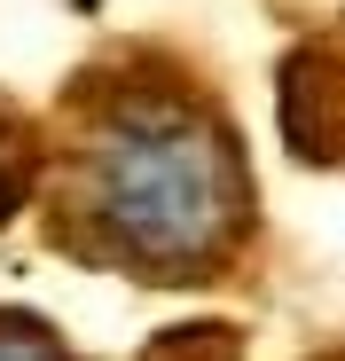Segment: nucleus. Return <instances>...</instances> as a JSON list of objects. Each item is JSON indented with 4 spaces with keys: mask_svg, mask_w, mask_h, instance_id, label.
Segmentation results:
<instances>
[{
    "mask_svg": "<svg viewBox=\"0 0 345 361\" xmlns=\"http://www.w3.org/2000/svg\"><path fill=\"white\" fill-rule=\"evenodd\" d=\"M0 361H63V345L24 314H0Z\"/></svg>",
    "mask_w": 345,
    "mask_h": 361,
    "instance_id": "f03ea898",
    "label": "nucleus"
},
{
    "mask_svg": "<svg viewBox=\"0 0 345 361\" xmlns=\"http://www.w3.org/2000/svg\"><path fill=\"white\" fill-rule=\"evenodd\" d=\"M71 252L142 283H204L251 228L244 149L212 94L172 63H126L87 87L79 149L63 173Z\"/></svg>",
    "mask_w": 345,
    "mask_h": 361,
    "instance_id": "f257e3e1",
    "label": "nucleus"
}]
</instances>
